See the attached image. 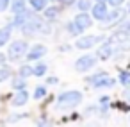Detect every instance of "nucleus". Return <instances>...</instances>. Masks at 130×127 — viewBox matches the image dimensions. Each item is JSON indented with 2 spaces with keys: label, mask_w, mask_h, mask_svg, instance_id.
<instances>
[{
  "label": "nucleus",
  "mask_w": 130,
  "mask_h": 127,
  "mask_svg": "<svg viewBox=\"0 0 130 127\" xmlns=\"http://www.w3.org/2000/svg\"><path fill=\"white\" fill-rule=\"evenodd\" d=\"M82 102V93L77 91V90H70V91H64L59 95L57 98V107H62V109H70V107H75Z\"/></svg>",
  "instance_id": "f257e3e1"
},
{
  "label": "nucleus",
  "mask_w": 130,
  "mask_h": 127,
  "mask_svg": "<svg viewBox=\"0 0 130 127\" xmlns=\"http://www.w3.org/2000/svg\"><path fill=\"white\" fill-rule=\"evenodd\" d=\"M27 50H29V43L25 40H16V41H13L9 45L7 56H9L11 61H18V59H22L27 54Z\"/></svg>",
  "instance_id": "f03ea898"
},
{
  "label": "nucleus",
  "mask_w": 130,
  "mask_h": 127,
  "mask_svg": "<svg viewBox=\"0 0 130 127\" xmlns=\"http://www.w3.org/2000/svg\"><path fill=\"white\" fill-rule=\"evenodd\" d=\"M94 65H96V57H94V56L86 54V56H80V57L75 61V70H77V72H80V73H84V72L91 70Z\"/></svg>",
  "instance_id": "7ed1b4c3"
},
{
  "label": "nucleus",
  "mask_w": 130,
  "mask_h": 127,
  "mask_svg": "<svg viewBox=\"0 0 130 127\" xmlns=\"http://www.w3.org/2000/svg\"><path fill=\"white\" fill-rule=\"evenodd\" d=\"M107 13H109L107 2H96V4L91 7V15H93V18H94V20L103 22V20H105V16H107Z\"/></svg>",
  "instance_id": "20e7f679"
},
{
  "label": "nucleus",
  "mask_w": 130,
  "mask_h": 127,
  "mask_svg": "<svg viewBox=\"0 0 130 127\" xmlns=\"http://www.w3.org/2000/svg\"><path fill=\"white\" fill-rule=\"evenodd\" d=\"M73 23L80 29V31H86V29H89L91 25H93V18L87 15V13H78V15H75V18H73Z\"/></svg>",
  "instance_id": "39448f33"
},
{
  "label": "nucleus",
  "mask_w": 130,
  "mask_h": 127,
  "mask_svg": "<svg viewBox=\"0 0 130 127\" xmlns=\"http://www.w3.org/2000/svg\"><path fill=\"white\" fill-rule=\"evenodd\" d=\"M100 40H102L100 36H84V38H78V40H77L75 47H77V48H80V50H87V48L94 47Z\"/></svg>",
  "instance_id": "423d86ee"
},
{
  "label": "nucleus",
  "mask_w": 130,
  "mask_h": 127,
  "mask_svg": "<svg viewBox=\"0 0 130 127\" xmlns=\"http://www.w3.org/2000/svg\"><path fill=\"white\" fill-rule=\"evenodd\" d=\"M46 54V47L45 45H41V43H38V45H34L30 50H27V61H38V59H41L43 56Z\"/></svg>",
  "instance_id": "0eeeda50"
},
{
  "label": "nucleus",
  "mask_w": 130,
  "mask_h": 127,
  "mask_svg": "<svg viewBox=\"0 0 130 127\" xmlns=\"http://www.w3.org/2000/svg\"><path fill=\"white\" fill-rule=\"evenodd\" d=\"M121 16H123V11H121L119 7H116L114 11L107 13V16H105V20H103V22H105V25H107V27H112L118 20L121 22ZM105 25H103V27H105Z\"/></svg>",
  "instance_id": "6e6552de"
},
{
  "label": "nucleus",
  "mask_w": 130,
  "mask_h": 127,
  "mask_svg": "<svg viewBox=\"0 0 130 127\" xmlns=\"http://www.w3.org/2000/svg\"><path fill=\"white\" fill-rule=\"evenodd\" d=\"M112 52H114V45H112L110 41H107V43H103V45L98 48V52H96L98 56H96V57L105 61V59H109V57L112 56Z\"/></svg>",
  "instance_id": "1a4fd4ad"
},
{
  "label": "nucleus",
  "mask_w": 130,
  "mask_h": 127,
  "mask_svg": "<svg viewBox=\"0 0 130 127\" xmlns=\"http://www.w3.org/2000/svg\"><path fill=\"white\" fill-rule=\"evenodd\" d=\"M27 100H29V93H27V90H18V93L13 97V106H16V107L25 106Z\"/></svg>",
  "instance_id": "9d476101"
},
{
  "label": "nucleus",
  "mask_w": 130,
  "mask_h": 127,
  "mask_svg": "<svg viewBox=\"0 0 130 127\" xmlns=\"http://www.w3.org/2000/svg\"><path fill=\"white\" fill-rule=\"evenodd\" d=\"M11 31H13V25H7V27H2L0 29V47H4L9 43L11 40Z\"/></svg>",
  "instance_id": "9b49d317"
},
{
  "label": "nucleus",
  "mask_w": 130,
  "mask_h": 127,
  "mask_svg": "<svg viewBox=\"0 0 130 127\" xmlns=\"http://www.w3.org/2000/svg\"><path fill=\"white\" fill-rule=\"evenodd\" d=\"M9 7H11L13 15H20V13H23V11L27 9V6H25V0H13V2L9 4Z\"/></svg>",
  "instance_id": "f8f14e48"
},
{
  "label": "nucleus",
  "mask_w": 130,
  "mask_h": 127,
  "mask_svg": "<svg viewBox=\"0 0 130 127\" xmlns=\"http://www.w3.org/2000/svg\"><path fill=\"white\" fill-rule=\"evenodd\" d=\"M46 6H48V0H30V7L34 11H45Z\"/></svg>",
  "instance_id": "ddd939ff"
},
{
  "label": "nucleus",
  "mask_w": 130,
  "mask_h": 127,
  "mask_svg": "<svg viewBox=\"0 0 130 127\" xmlns=\"http://www.w3.org/2000/svg\"><path fill=\"white\" fill-rule=\"evenodd\" d=\"M11 75H13V68H9V66H6V65L0 66V82L7 81Z\"/></svg>",
  "instance_id": "4468645a"
},
{
  "label": "nucleus",
  "mask_w": 130,
  "mask_h": 127,
  "mask_svg": "<svg viewBox=\"0 0 130 127\" xmlns=\"http://www.w3.org/2000/svg\"><path fill=\"white\" fill-rule=\"evenodd\" d=\"M59 7H55V6H52V7H45V18H48V20H54V18H57L59 16Z\"/></svg>",
  "instance_id": "2eb2a0df"
},
{
  "label": "nucleus",
  "mask_w": 130,
  "mask_h": 127,
  "mask_svg": "<svg viewBox=\"0 0 130 127\" xmlns=\"http://www.w3.org/2000/svg\"><path fill=\"white\" fill-rule=\"evenodd\" d=\"M105 77H107V73H105V72H98V73L91 75V77L87 79V82H89V84H91V86L94 88V86H96V84H98V82H100L102 79H105Z\"/></svg>",
  "instance_id": "dca6fc26"
},
{
  "label": "nucleus",
  "mask_w": 130,
  "mask_h": 127,
  "mask_svg": "<svg viewBox=\"0 0 130 127\" xmlns=\"http://www.w3.org/2000/svg\"><path fill=\"white\" fill-rule=\"evenodd\" d=\"M46 70H48V66H46L45 63H39V65H36V66L32 68V75L41 77V75H45V73H46Z\"/></svg>",
  "instance_id": "f3484780"
},
{
  "label": "nucleus",
  "mask_w": 130,
  "mask_h": 127,
  "mask_svg": "<svg viewBox=\"0 0 130 127\" xmlns=\"http://www.w3.org/2000/svg\"><path fill=\"white\" fill-rule=\"evenodd\" d=\"M119 82H121L125 88H130V72H126V70L119 72Z\"/></svg>",
  "instance_id": "a211bd4d"
},
{
  "label": "nucleus",
  "mask_w": 130,
  "mask_h": 127,
  "mask_svg": "<svg viewBox=\"0 0 130 127\" xmlns=\"http://www.w3.org/2000/svg\"><path fill=\"white\" fill-rule=\"evenodd\" d=\"M13 88L18 91V90H25V86H27V82H25V79L23 77H16V79H13Z\"/></svg>",
  "instance_id": "6ab92c4d"
},
{
  "label": "nucleus",
  "mask_w": 130,
  "mask_h": 127,
  "mask_svg": "<svg viewBox=\"0 0 130 127\" xmlns=\"http://www.w3.org/2000/svg\"><path fill=\"white\" fill-rule=\"evenodd\" d=\"M77 7H78V11H82V13L89 11V9H91V0H77Z\"/></svg>",
  "instance_id": "aec40b11"
},
{
  "label": "nucleus",
  "mask_w": 130,
  "mask_h": 127,
  "mask_svg": "<svg viewBox=\"0 0 130 127\" xmlns=\"http://www.w3.org/2000/svg\"><path fill=\"white\" fill-rule=\"evenodd\" d=\"M30 75H32V66H29V65H23V66L20 68V77L27 79V77H30Z\"/></svg>",
  "instance_id": "412c9836"
},
{
  "label": "nucleus",
  "mask_w": 130,
  "mask_h": 127,
  "mask_svg": "<svg viewBox=\"0 0 130 127\" xmlns=\"http://www.w3.org/2000/svg\"><path fill=\"white\" fill-rule=\"evenodd\" d=\"M45 95H46V88H45V86H38V88L34 90V98H36V100H41Z\"/></svg>",
  "instance_id": "4be33fe9"
},
{
  "label": "nucleus",
  "mask_w": 130,
  "mask_h": 127,
  "mask_svg": "<svg viewBox=\"0 0 130 127\" xmlns=\"http://www.w3.org/2000/svg\"><path fill=\"white\" fill-rule=\"evenodd\" d=\"M66 29H68V32H70L71 36H78V34L82 32V31H80V29H78V27H77V25H75L73 22H70V23L66 25Z\"/></svg>",
  "instance_id": "5701e85b"
},
{
  "label": "nucleus",
  "mask_w": 130,
  "mask_h": 127,
  "mask_svg": "<svg viewBox=\"0 0 130 127\" xmlns=\"http://www.w3.org/2000/svg\"><path fill=\"white\" fill-rule=\"evenodd\" d=\"M105 2H107L109 6H112V7H119V6L125 4V0H105Z\"/></svg>",
  "instance_id": "b1692460"
},
{
  "label": "nucleus",
  "mask_w": 130,
  "mask_h": 127,
  "mask_svg": "<svg viewBox=\"0 0 130 127\" xmlns=\"http://www.w3.org/2000/svg\"><path fill=\"white\" fill-rule=\"evenodd\" d=\"M11 4V0H0V13H4Z\"/></svg>",
  "instance_id": "393cba45"
},
{
  "label": "nucleus",
  "mask_w": 130,
  "mask_h": 127,
  "mask_svg": "<svg viewBox=\"0 0 130 127\" xmlns=\"http://www.w3.org/2000/svg\"><path fill=\"white\" fill-rule=\"evenodd\" d=\"M59 2H61L62 6H73V4L77 2V0H59Z\"/></svg>",
  "instance_id": "a878e982"
},
{
  "label": "nucleus",
  "mask_w": 130,
  "mask_h": 127,
  "mask_svg": "<svg viewBox=\"0 0 130 127\" xmlns=\"http://www.w3.org/2000/svg\"><path fill=\"white\" fill-rule=\"evenodd\" d=\"M57 77H48V84H57Z\"/></svg>",
  "instance_id": "bb28decb"
},
{
  "label": "nucleus",
  "mask_w": 130,
  "mask_h": 127,
  "mask_svg": "<svg viewBox=\"0 0 130 127\" xmlns=\"http://www.w3.org/2000/svg\"><path fill=\"white\" fill-rule=\"evenodd\" d=\"M4 63H6V56L0 52V65H4Z\"/></svg>",
  "instance_id": "cd10ccee"
},
{
  "label": "nucleus",
  "mask_w": 130,
  "mask_h": 127,
  "mask_svg": "<svg viewBox=\"0 0 130 127\" xmlns=\"http://www.w3.org/2000/svg\"><path fill=\"white\" fill-rule=\"evenodd\" d=\"M38 127H52V125H50V123H46V122H41Z\"/></svg>",
  "instance_id": "c85d7f7f"
},
{
  "label": "nucleus",
  "mask_w": 130,
  "mask_h": 127,
  "mask_svg": "<svg viewBox=\"0 0 130 127\" xmlns=\"http://www.w3.org/2000/svg\"><path fill=\"white\" fill-rule=\"evenodd\" d=\"M96 2H105V0H96Z\"/></svg>",
  "instance_id": "c756f323"
},
{
  "label": "nucleus",
  "mask_w": 130,
  "mask_h": 127,
  "mask_svg": "<svg viewBox=\"0 0 130 127\" xmlns=\"http://www.w3.org/2000/svg\"><path fill=\"white\" fill-rule=\"evenodd\" d=\"M128 13H130V4H128Z\"/></svg>",
  "instance_id": "7c9ffc66"
}]
</instances>
